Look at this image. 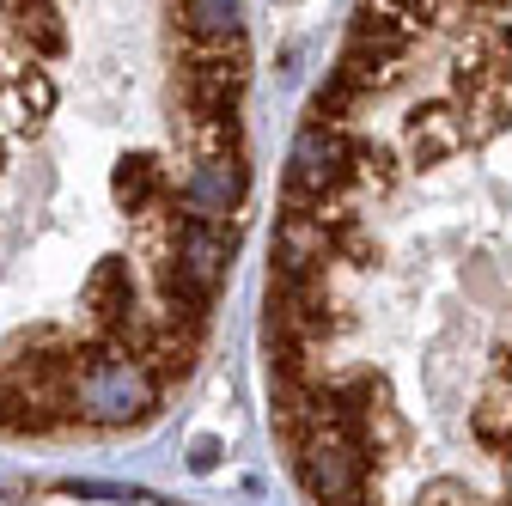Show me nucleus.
Wrapping results in <instances>:
<instances>
[{"instance_id": "nucleus-1", "label": "nucleus", "mask_w": 512, "mask_h": 506, "mask_svg": "<svg viewBox=\"0 0 512 506\" xmlns=\"http://www.w3.org/2000/svg\"><path fill=\"white\" fill-rule=\"evenodd\" d=\"M263 360L305 506H512V0H360L281 183Z\"/></svg>"}]
</instances>
